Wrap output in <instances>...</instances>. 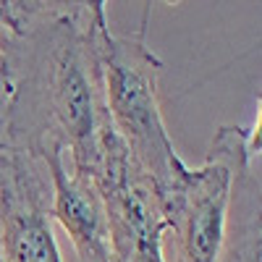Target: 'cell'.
Returning a JSON list of instances; mask_svg holds the SVG:
<instances>
[{
  "label": "cell",
  "instance_id": "6da1fadb",
  "mask_svg": "<svg viewBox=\"0 0 262 262\" xmlns=\"http://www.w3.org/2000/svg\"><path fill=\"white\" fill-rule=\"evenodd\" d=\"M259 155V123L221 126L202 165L181 163L160 202L168 262H259V196L236 221V202Z\"/></svg>",
  "mask_w": 262,
  "mask_h": 262
},
{
  "label": "cell",
  "instance_id": "7a4b0ae2",
  "mask_svg": "<svg viewBox=\"0 0 262 262\" xmlns=\"http://www.w3.org/2000/svg\"><path fill=\"white\" fill-rule=\"evenodd\" d=\"M90 32L100 66L107 118L128 155L163 194L184 160L179 158L163 121V63L147 45V13L137 32L113 34L107 27V8L97 0V3H90Z\"/></svg>",
  "mask_w": 262,
  "mask_h": 262
},
{
  "label": "cell",
  "instance_id": "3957f363",
  "mask_svg": "<svg viewBox=\"0 0 262 262\" xmlns=\"http://www.w3.org/2000/svg\"><path fill=\"white\" fill-rule=\"evenodd\" d=\"M90 176L105 205L113 262H168L160 191L128 155L111 118L97 131Z\"/></svg>",
  "mask_w": 262,
  "mask_h": 262
},
{
  "label": "cell",
  "instance_id": "277c9868",
  "mask_svg": "<svg viewBox=\"0 0 262 262\" xmlns=\"http://www.w3.org/2000/svg\"><path fill=\"white\" fill-rule=\"evenodd\" d=\"M0 244L8 262H63L50 217V179L37 152L0 144Z\"/></svg>",
  "mask_w": 262,
  "mask_h": 262
},
{
  "label": "cell",
  "instance_id": "5b68a950",
  "mask_svg": "<svg viewBox=\"0 0 262 262\" xmlns=\"http://www.w3.org/2000/svg\"><path fill=\"white\" fill-rule=\"evenodd\" d=\"M50 179V217L74 244L79 262H113L111 231L102 196L90 173H76L66 163L60 142L42 139L34 147Z\"/></svg>",
  "mask_w": 262,
  "mask_h": 262
},
{
  "label": "cell",
  "instance_id": "8992f818",
  "mask_svg": "<svg viewBox=\"0 0 262 262\" xmlns=\"http://www.w3.org/2000/svg\"><path fill=\"white\" fill-rule=\"evenodd\" d=\"M13 100H16V76H13V69H11L8 50L3 45V39H0V123L3 126L8 123Z\"/></svg>",
  "mask_w": 262,
  "mask_h": 262
},
{
  "label": "cell",
  "instance_id": "52a82bcc",
  "mask_svg": "<svg viewBox=\"0 0 262 262\" xmlns=\"http://www.w3.org/2000/svg\"><path fill=\"white\" fill-rule=\"evenodd\" d=\"M6 142H8V128L0 123V144H6Z\"/></svg>",
  "mask_w": 262,
  "mask_h": 262
},
{
  "label": "cell",
  "instance_id": "ba28073f",
  "mask_svg": "<svg viewBox=\"0 0 262 262\" xmlns=\"http://www.w3.org/2000/svg\"><path fill=\"white\" fill-rule=\"evenodd\" d=\"M0 262H8L6 259V252H3V244H0Z\"/></svg>",
  "mask_w": 262,
  "mask_h": 262
}]
</instances>
